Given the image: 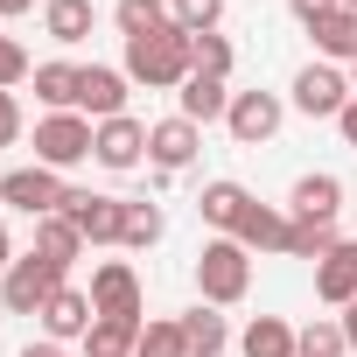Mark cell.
<instances>
[{"instance_id": "6da1fadb", "label": "cell", "mask_w": 357, "mask_h": 357, "mask_svg": "<svg viewBox=\"0 0 357 357\" xmlns=\"http://www.w3.org/2000/svg\"><path fill=\"white\" fill-rule=\"evenodd\" d=\"M133 84H147V91H183L190 84V70H197V56H190V29H154V36H140V43H126V63H119Z\"/></svg>"}, {"instance_id": "7a4b0ae2", "label": "cell", "mask_w": 357, "mask_h": 357, "mask_svg": "<svg viewBox=\"0 0 357 357\" xmlns=\"http://www.w3.org/2000/svg\"><path fill=\"white\" fill-rule=\"evenodd\" d=\"M197 294L211 308H238L252 294V252L238 238H204V252H197Z\"/></svg>"}, {"instance_id": "3957f363", "label": "cell", "mask_w": 357, "mask_h": 357, "mask_svg": "<svg viewBox=\"0 0 357 357\" xmlns=\"http://www.w3.org/2000/svg\"><path fill=\"white\" fill-rule=\"evenodd\" d=\"M63 197H70V183L56 168H43V161H29V168H8L0 175V211H22V218H56L63 211Z\"/></svg>"}, {"instance_id": "277c9868", "label": "cell", "mask_w": 357, "mask_h": 357, "mask_svg": "<svg viewBox=\"0 0 357 357\" xmlns=\"http://www.w3.org/2000/svg\"><path fill=\"white\" fill-rule=\"evenodd\" d=\"M357 91H350V70H336V63H301L294 70V84H287V105L301 112V119H336L343 105H350Z\"/></svg>"}, {"instance_id": "5b68a950", "label": "cell", "mask_w": 357, "mask_h": 357, "mask_svg": "<svg viewBox=\"0 0 357 357\" xmlns=\"http://www.w3.org/2000/svg\"><path fill=\"white\" fill-rule=\"evenodd\" d=\"M63 287V266L43 259V252H22L8 273H0V301H8V315H43V301Z\"/></svg>"}, {"instance_id": "8992f818", "label": "cell", "mask_w": 357, "mask_h": 357, "mask_svg": "<svg viewBox=\"0 0 357 357\" xmlns=\"http://www.w3.org/2000/svg\"><path fill=\"white\" fill-rule=\"evenodd\" d=\"M36 161L43 168H77V161H91V119L84 112H43L36 119Z\"/></svg>"}, {"instance_id": "52a82bcc", "label": "cell", "mask_w": 357, "mask_h": 357, "mask_svg": "<svg viewBox=\"0 0 357 357\" xmlns=\"http://www.w3.org/2000/svg\"><path fill=\"white\" fill-rule=\"evenodd\" d=\"M280 119H287V98H280V91H231L225 126H231V140H238V147L273 140V133H280Z\"/></svg>"}, {"instance_id": "ba28073f", "label": "cell", "mask_w": 357, "mask_h": 357, "mask_svg": "<svg viewBox=\"0 0 357 357\" xmlns=\"http://www.w3.org/2000/svg\"><path fill=\"white\" fill-rule=\"evenodd\" d=\"M91 161H98V168H112V175L140 168V161H147V126H140L133 112L98 119V126H91Z\"/></svg>"}, {"instance_id": "9c48e42d", "label": "cell", "mask_w": 357, "mask_h": 357, "mask_svg": "<svg viewBox=\"0 0 357 357\" xmlns=\"http://www.w3.org/2000/svg\"><path fill=\"white\" fill-rule=\"evenodd\" d=\"M91 308L98 315H112V322H147L140 315V273L126 266V259H105V266H91Z\"/></svg>"}, {"instance_id": "30bf717a", "label": "cell", "mask_w": 357, "mask_h": 357, "mask_svg": "<svg viewBox=\"0 0 357 357\" xmlns=\"http://www.w3.org/2000/svg\"><path fill=\"white\" fill-rule=\"evenodd\" d=\"M63 218L84 231V245H119V225H126V197L70 190V197H63Z\"/></svg>"}, {"instance_id": "8fae6325", "label": "cell", "mask_w": 357, "mask_h": 357, "mask_svg": "<svg viewBox=\"0 0 357 357\" xmlns=\"http://www.w3.org/2000/svg\"><path fill=\"white\" fill-rule=\"evenodd\" d=\"M197 154H204V126H197V119L175 112V119H154V126H147V161H154L161 175H183Z\"/></svg>"}, {"instance_id": "7c38bea8", "label": "cell", "mask_w": 357, "mask_h": 357, "mask_svg": "<svg viewBox=\"0 0 357 357\" xmlns=\"http://www.w3.org/2000/svg\"><path fill=\"white\" fill-rule=\"evenodd\" d=\"M36 322H43V336H50V343H84V336H91V322H98V308H91V294H84V287H70V280H63V287L43 301V315H36Z\"/></svg>"}, {"instance_id": "4fadbf2b", "label": "cell", "mask_w": 357, "mask_h": 357, "mask_svg": "<svg viewBox=\"0 0 357 357\" xmlns=\"http://www.w3.org/2000/svg\"><path fill=\"white\" fill-rule=\"evenodd\" d=\"M126 70H112V63H84V77H77V112L98 126V119H119L126 112Z\"/></svg>"}, {"instance_id": "5bb4252c", "label": "cell", "mask_w": 357, "mask_h": 357, "mask_svg": "<svg viewBox=\"0 0 357 357\" xmlns=\"http://www.w3.org/2000/svg\"><path fill=\"white\" fill-rule=\"evenodd\" d=\"M259 197L245 190V183H204V197H197V218L218 231V238H238V225H245V211H252Z\"/></svg>"}, {"instance_id": "9a60e30c", "label": "cell", "mask_w": 357, "mask_h": 357, "mask_svg": "<svg viewBox=\"0 0 357 357\" xmlns=\"http://www.w3.org/2000/svg\"><path fill=\"white\" fill-rule=\"evenodd\" d=\"M175 105H183V119L211 126V119H225V112H231V84H225V77H211V70H190V84L175 91Z\"/></svg>"}, {"instance_id": "2e32d148", "label": "cell", "mask_w": 357, "mask_h": 357, "mask_svg": "<svg viewBox=\"0 0 357 357\" xmlns=\"http://www.w3.org/2000/svg\"><path fill=\"white\" fill-rule=\"evenodd\" d=\"M294 218H315V225H336V211H343V183H336V175L329 168H315V175H301V183H294Z\"/></svg>"}, {"instance_id": "e0dca14e", "label": "cell", "mask_w": 357, "mask_h": 357, "mask_svg": "<svg viewBox=\"0 0 357 357\" xmlns=\"http://www.w3.org/2000/svg\"><path fill=\"white\" fill-rule=\"evenodd\" d=\"M287 231H294V218H287V211L252 204V211H245V225H238V245H245V252H280V259H287Z\"/></svg>"}, {"instance_id": "ac0fdd59", "label": "cell", "mask_w": 357, "mask_h": 357, "mask_svg": "<svg viewBox=\"0 0 357 357\" xmlns=\"http://www.w3.org/2000/svg\"><path fill=\"white\" fill-rule=\"evenodd\" d=\"M308 36H315V56H322V63H336V70L357 63V15H350V8H329Z\"/></svg>"}, {"instance_id": "d6986e66", "label": "cell", "mask_w": 357, "mask_h": 357, "mask_svg": "<svg viewBox=\"0 0 357 357\" xmlns=\"http://www.w3.org/2000/svg\"><path fill=\"white\" fill-rule=\"evenodd\" d=\"M238 350H245V357H301V343H294V322H287V315H252V322H245V336H238Z\"/></svg>"}, {"instance_id": "ffe728a7", "label": "cell", "mask_w": 357, "mask_h": 357, "mask_svg": "<svg viewBox=\"0 0 357 357\" xmlns=\"http://www.w3.org/2000/svg\"><path fill=\"white\" fill-rule=\"evenodd\" d=\"M91 22H98L91 0H43V29H50V43H63V50H77V43L91 36Z\"/></svg>"}, {"instance_id": "44dd1931", "label": "cell", "mask_w": 357, "mask_h": 357, "mask_svg": "<svg viewBox=\"0 0 357 357\" xmlns=\"http://www.w3.org/2000/svg\"><path fill=\"white\" fill-rule=\"evenodd\" d=\"M77 77H84V63H63V56H56V63H36L29 84H36V98H43L50 112H77Z\"/></svg>"}, {"instance_id": "7402d4cb", "label": "cell", "mask_w": 357, "mask_h": 357, "mask_svg": "<svg viewBox=\"0 0 357 357\" xmlns=\"http://www.w3.org/2000/svg\"><path fill=\"white\" fill-rule=\"evenodd\" d=\"M29 252H43V259H56V266L70 273V266L84 259V231L56 211V218H43V225H36V245H29Z\"/></svg>"}, {"instance_id": "603a6c76", "label": "cell", "mask_w": 357, "mask_h": 357, "mask_svg": "<svg viewBox=\"0 0 357 357\" xmlns=\"http://www.w3.org/2000/svg\"><path fill=\"white\" fill-rule=\"evenodd\" d=\"M183 322V343H190V357H218L225 343H231V329H225V315L211 308V301H197L190 315H175Z\"/></svg>"}, {"instance_id": "cb8c5ba5", "label": "cell", "mask_w": 357, "mask_h": 357, "mask_svg": "<svg viewBox=\"0 0 357 357\" xmlns=\"http://www.w3.org/2000/svg\"><path fill=\"white\" fill-rule=\"evenodd\" d=\"M315 301H329V308H350V301H357V266H350L343 245H336L329 259H315Z\"/></svg>"}, {"instance_id": "d4e9b609", "label": "cell", "mask_w": 357, "mask_h": 357, "mask_svg": "<svg viewBox=\"0 0 357 357\" xmlns=\"http://www.w3.org/2000/svg\"><path fill=\"white\" fill-rule=\"evenodd\" d=\"M140 329H147V322H112V315H98L91 336H84V357H133V350H140Z\"/></svg>"}, {"instance_id": "484cf974", "label": "cell", "mask_w": 357, "mask_h": 357, "mask_svg": "<svg viewBox=\"0 0 357 357\" xmlns=\"http://www.w3.org/2000/svg\"><path fill=\"white\" fill-rule=\"evenodd\" d=\"M112 22H119V36H126V43H140V36L168 29L175 15H168V0H112Z\"/></svg>"}, {"instance_id": "4316f807", "label": "cell", "mask_w": 357, "mask_h": 357, "mask_svg": "<svg viewBox=\"0 0 357 357\" xmlns=\"http://www.w3.org/2000/svg\"><path fill=\"white\" fill-rule=\"evenodd\" d=\"M343 238H336V225H315V218H294V231H287V259H329Z\"/></svg>"}, {"instance_id": "83f0119b", "label": "cell", "mask_w": 357, "mask_h": 357, "mask_svg": "<svg viewBox=\"0 0 357 357\" xmlns=\"http://www.w3.org/2000/svg\"><path fill=\"white\" fill-rule=\"evenodd\" d=\"M294 343H301V357H350V343H343V322H336V315L301 322V329H294Z\"/></svg>"}, {"instance_id": "f1b7e54d", "label": "cell", "mask_w": 357, "mask_h": 357, "mask_svg": "<svg viewBox=\"0 0 357 357\" xmlns=\"http://www.w3.org/2000/svg\"><path fill=\"white\" fill-rule=\"evenodd\" d=\"M168 231V218H161V204H126V225H119V245H133V252H147L154 238Z\"/></svg>"}, {"instance_id": "f546056e", "label": "cell", "mask_w": 357, "mask_h": 357, "mask_svg": "<svg viewBox=\"0 0 357 357\" xmlns=\"http://www.w3.org/2000/svg\"><path fill=\"white\" fill-rule=\"evenodd\" d=\"M133 357H190L183 322H175V315H154V322L140 329V350H133Z\"/></svg>"}, {"instance_id": "4dcf8cb0", "label": "cell", "mask_w": 357, "mask_h": 357, "mask_svg": "<svg viewBox=\"0 0 357 357\" xmlns=\"http://www.w3.org/2000/svg\"><path fill=\"white\" fill-rule=\"evenodd\" d=\"M168 15H175V29H190V36H211V29L225 22V0H168Z\"/></svg>"}, {"instance_id": "1f68e13d", "label": "cell", "mask_w": 357, "mask_h": 357, "mask_svg": "<svg viewBox=\"0 0 357 357\" xmlns=\"http://www.w3.org/2000/svg\"><path fill=\"white\" fill-rule=\"evenodd\" d=\"M190 56H197V70H211V77H231V63H238L218 29H211V36H190Z\"/></svg>"}, {"instance_id": "d6a6232c", "label": "cell", "mask_w": 357, "mask_h": 357, "mask_svg": "<svg viewBox=\"0 0 357 357\" xmlns=\"http://www.w3.org/2000/svg\"><path fill=\"white\" fill-rule=\"evenodd\" d=\"M29 77H36L29 50H22L15 36H0V91H15V84H29Z\"/></svg>"}, {"instance_id": "836d02e7", "label": "cell", "mask_w": 357, "mask_h": 357, "mask_svg": "<svg viewBox=\"0 0 357 357\" xmlns=\"http://www.w3.org/2000/svg\"><path fill=\"white\" fill-rule=\"evenodd\" d=\"M22 140V105H15V91H0V147H15Z\"/></svg>"}, {"instance_id": "e575fe53", "label": "cell", "mask_w": 357, "mask_h": 357, "mask_svg": "<svg viewBox=\"0 0 357 357\" xmlns=\"http://www.w3.org/2000/svg\"><path fill=\"white\" fill-rule=\"evenodd\" d=\"M287 8H294V22H301V29H315V22L336 8V0H287Z\"/></svg>"}, {"instance_id": "d590c367", "label": "cell", "mask_w": 357, "mask_h": 357, "mask_svg": "<svg viewBox=\"0 0 357 357\" xmlns=\"http://www.w3.org/2000/svg\"><path fill=\"white\" fill-rule=\"evenodd\" d=\"M336 133H343V147H357V98L336 112Z\"/></svg>"}, {"instance_id": "8d00e7d4", "label": "cell", "mask_w": 357, "mask_h": 357, "mask_svg": "<svg viewBox=\"0 0 357 357\" xmlns=\"http://www.w3.org/2000/svg\"><path fill=\"white\" fill-rule=\"evenodd\" d=\"M336 322H343V343H350V357H357V301H350V308H343Z\"/></svg>"}, {"instance_id": "74e56055", "label": "cell", "mask_w": 357, "mask_h": 357, "mask_svg": "<svg viewBox=\"0 0 357 357\" xmlns=\"http://www.w3.org/2000/svg\"><path fill=\"white\" fill-rule=\"evenodd\" d=\"M15 266V238H8V211H0V273Z\"/></svg>"}, {"instance_id": "f35d334b", "label": "cell", "mask_w": 357, "mask_h": 357, "mask_svg": "<svg viewBox=\"0 0 357 357\" xmlns=\"http://www.w3.org/2000/svg\"><path fill=\"white\" fill-rule=\"evenodd\" d=\"M15 15H36V0H0V22H15Z\"/></svg>"}, {"instance_id": "ab89813d", "label": "cell", "mask_w": 357, "mask_h": 357, "mask_svg": "<svg viewBox=\"0 0 357 357\" xmlns=\"http://www.w3.org/2000/svg\"><path fill=\"white\" fill-rule=\"evenodd\" d=\"M22 357H63V343H50V336H43V343H29Z\"/></svg>"}, {"instance_id": "60d3db41", "label": "cell", "mask_w": 357, "mask_h": 357, "mask_svg": "<svg viewBox=\"0 0 357 357\" xmlns=\"http://www.w3.org/2000/svg\"><path fill=\"white\" fill-rule=\"evenodd\" d=\"M343 252H350V266H357V238H343Z\"/></svg>"}, {"instance_id": "b9f144b4", "label": "cell", "mask_w": 357, "mask_h": 357, "mask_svg": "<svg viewBox=\"0 0 357 357\" xmlns=\"http://www.w3.org/2000/svg\"><path fill=\"white\" fill-rule=\"evenodd\" d=\"M336 8H350V15H357V0H336Z\"/></svg>"}, {"instance_id": "7bdbcfd3", "label": "cell", "mask_w": 357, "mask_h": 357, "mask_svg": "<svg viewBox=\"0 0 357 357\" xmlns=\"http://www.w3.org/2000/svg\"><path fill=\"white\" fill-rule=\"evenodd\" d=\"M350 91H357V63H350Z\"/></svg>"}]
</instances>
